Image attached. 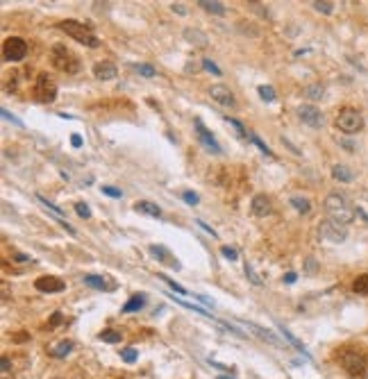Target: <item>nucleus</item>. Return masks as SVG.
I'll list each match as a JSON object with an SVG mask.
<instances>
[{"mask_svg":"<svg viewBox=\"0 0 368 379\" xmlns=\"http://www.w3.org/2000/svg\"><path fill=\"white\" fill-rule=\"evenodd\" d=\"M323 207H325L327 218L336 220V223H341V225H350L355 220V216H357V211L350 204V200L346 195H341V193H330L325 198V202H323Z\"/></svg>","mask_w":368,"mask_h":379,"instance_id":"nucleus-1","label":"nucleus"},{"mask_svg":"<svg viewBox=\"0 0 368 379\" xmlns=\"http://www.w3.org/2000/svg\"><path fill=\"white\" fill-rule=\"evenodd\" d=\"M57 27L62 30V32L69 34L71 39L84 43V46H89V48H98V46H100V39L93 34L91 25H84V23H80V21H73V18H69V21L57 23Z\"/></svg>","mask_w":368,"mask_h":379,"instance_id":"nucleus-2","label":"nucleus"},{"mask_svg":"<svg viewBox=\"0 0 368 379\" xmlns=\"http://www.w3.org/2000/svg\"><path fill=\"white\" fill-rule=\"evenodd\" d=\"M334 125L341 129L343 134H357L359 129L364 127V116L355 107H343V109H339V114H336Z\"/></svg>","mask_w":368,"mask_h":379,"instance_id":"nucleus-3","label":"nucleus"},{"mask_svg":"<svg viewBox=\"0 0 368 379\" xmlns=\"http://www.w3.org/2000/svg\"><path fill=\"white\" fill-rule=\"evenodd\" d=\"M50 62H53L55 68L64 70V73H77V70H80V62H77V57H73V55L69 53V48L62 46V43L53 46V50H50Z\"/></svg>","mask_w":368,"mask_h":379,"instance_id":"nucleus-4","label":"nucleus"},{"mask_svg":"<svg viewBox=\"0 0 368 379\" xmlns=\"http://www.w3.org/2000/svg\"><path fill=\"white\" fill-rule=\"evenodd\" d=\"M318 234H320V239H325L327 243H343V241L348 239V230H346V225H341V223H336V220H330V218H325V220H320V225H318Z\"/></svg>","mask_w":368,"mask_h":379,"instance_id":"nucleus-5","label":"nucleus"},{"mask_svg":"<svg viewBox=\"0 0 368 379\" xmlns=\"http://www.w3.org/2000/svg\"><path fill=\"white\" fill-rule=\"evenodd\" d=\"M34 98L39 102H53L57 98V82L48 73H39V77L34 80Z\"/></svg>","mask_w":368,"mask_h":379,"instance_id":"nucleus-6","label":"nucleus"},{"mask_svg":"<svg viewBox=\"0 0 368 379\" xmlns=\"http://www.w3.org/2000/svg\"><path fill=\"white\" fill-rule=\"evenodd\" d=\"M341 366L350 377H362L366 373V359L362 352H355V350H348L341 354Z\"/></svg>","mask_w":368,"mask_h":379,"instance_id":"nucleus-7","label":"nucleus"},{"mask_svg":"<svg viewBox=\"0 0 368 379\" xmlns=\"http://www.w3.org/2000/svg\"><path fill=\"white\" fill-rule=\"evenodd\" d=\"M25 55H27L25 39L9 37L5 43H2V57H5L7 62H21V59H25Z\"/></svg>","mask_w":368,"mask_h":379,"instance_id":"nucleus-8","label":"nucleus"},{"mask_svg":"<svg viewBox=\"0 0 368 379\" xmlns=\"http://www.w3.org/2000/svg\"><path fill=\"white\" fill-rule=\"evenodd\" d=\"M298 116H300V121L307 123L309 127H323V125H325V116H323V112H320L318 107H314V105H300Z\"/></svg>","mask_w":368,"mask_h":379,"instance_id":"nucleus-9","label":"nucleus"},{"mask_svg":"<svg viewBox=\"0 0 368 379\" xmlns=\"http://www.w3.org/2000/svg\"><path fill=\"white\" fill-rule=\"evenodd\" d=\"M196 132H198V141L207 148V152H212V155H223L221 145L216 143V139L212 136V132L203 125V121H196Z\"/></svg>","mask_w":368,"mask_h":379,"instance_id":"nucleus-10","label":"nucleus"},{"mask_svg":"<svg viewBox=\"0 0 368 379\" xmlns=\"http://www.w3.org/2000/svg\"><path fill=\"white\" fill-rule=\"evenodd\" d=\"M209 96H212V100H216L219 105H223V107H229V109L236 107L234 93H232L227 86H223V84H214L212 89H209Z\"/></svg>","mask_w":368,"mask_h":379,"instance_id":"nucleus-11","label":"nucleus"},{"mask_svg":"<svg viewBox=\"0 0 368 379\" xmlns=\"http://www.w3.org/2000/svg\"><path fill=\"white\" fill-rule=\"evenodd\" d=\"M34 286H37V291H41V293H62V291L66 289L64 279L53 277V275H43V277H39L37 282H34Z\"/></svg>","mask_w":368,"mask_h":379,"instance_id":"nucleus-12","label":"nucleus"},{"mask_svg":"<svg viewBox=\"0 0 368 379\" xmlns=\"http://www.w3.org/2000/svg\"><path fill=\"white\" fill-rule=\"evenodd\" d=\"M250 209H252V214L259 216V218H266V216L273 214V202L268 195H264V193H257L255 198H252L250 202Z\"/></svg>","mask_w":368,"mask_h":379,"instance_id":"nucleus-13","label":"nucleus"},{"mask_svg":"<svg viewBox=\"0 0 368 379\" xmlns=\"http://www.w3.org/2000/svg\"><path fill=\"white\" fill-rule=\"evenodd\" d=\"M150 252L157 256V261L159 263H164V266H168V268H173V270H180V261L175 259V254H171V252L166 250L164 246H150Z\"/></svg>","mask_w":368,"mask_h":379,"instance_id":"nucleus-14","label":"nucleus"},{"mask_svg":"<svg viewBox=\"0 0 368 379\" xmlns=\"http://www.w3.org/2000/svg\"><path fill=\"white\" fill-rule=\"evenodd\" d=\"M93 75H96V80L109 82V80H116L118 68L112 64V62H98V64L93 66Z\"/></svg>","mask_w":368,"mask_h":379,"instance_id":"nucleus-15","label":"nucleus"},{"mask_svg":"<svg viewBox=\"0 0 368 379\" xmlns=\"http://www.w3.org/2000/svg\"><path fill=\"white\" fill-rule=\"evenodd\" d=\"M134 209H137L139 214L152 216V218H161V209L157 207L155 202H148V200H137V202H134Z\"/></svg>","mask_w":368,"mask_h":379,"instance_id":"nucleus-16","label":"nucleus"},{"mask_svg":"<svg viewBox=\"0 0 368 379\" xmlns=\"http://www.w3.org/2000/svg\"><path fill=\"white\" fill-rule=\"evenodd\" d=\"M48 352H50V357H55V359H66L71 352H73V343L71 341H59V343H55V345L50 347Z\"/></svg>","mask_w":368,"mask_h":379,"instance_id":"nucleus-17","label":"nucleus"},{"mask_svg":"<svg viewBox=\"0 0 368 379\" xmlns=\"http://www.w3.org/2000/svg\"><path fill=\"white\" fill-rule=\"evenodd\" d=\"M84 284L91 286V289H98V291H112L114 289V284H107L105 277H100V275H84Z\"/></svg>","mask_w":368,"mask_h":379,"instance_id":"nucleus-18","label":"nucleus"},{"mask_svg":"<svg viewBox=\"0 0 368 379\" xmlns=\"http://www.w3.org/2000/svg\"><path fill=\"white\" fill-rule=\"evenodd\" d=\"M184 39H187V41H191V43H196L198 48H205V46L209 43L207 34H203L200 30H191V27H189V30H184Z\"/></svg>","mask_w":368,"mask_h":379,"instance_id":"nucleus-19","label":"nucleus"},{"mask_svg":"<svg viewBox=\"0 0 368 379\" xmlns=\"http://www.w3.org/2000/svg\"><path fill=\"white\" fill-rule=\"evenodd\" d=\"M332 177H334L336 182H352V180H355V173H352L348 166L336 164L334 168H332Z\"/></svg>","mask_w":368,"mask_h":379,"instance_id":"nucleus-20","label":"nucleus"},{"mask_svg":"<svg viewBox=\"0 0 368 379\" xmlns=\"http://www.w3.org/2000/svg\"><path fill=\"white\" fill-rule=\"evenodd\" d=\"M146 307V295H132V298L123 305V314H132V311H139Z\"/></svg>","mask_w":368,"mask_h":379,"instance_id":"nucleus-21","label":"nucleus"},{"mask_svg":"<svg viewBox=\"0 0 368 379\" xmlns=\"http://www.w3.org/2000/svg\"><path fill=\"white\" fill-rule=\"evenodd\" d=\"M352 291L359 293V295H368V272L355 277V282H352Z\"/></svg>","mask_w":368,"mask_h":379,"instance_id":"nucleus-22","label":"nucleus"},{"mask_svg":"<svg viewBox=\"0 0 368 379\" xmlns=\"http://www.w3.org/2000/svg\"><path fill=\"white\" fill-rule=\"evenodd\" d=\"M289 202H291V207H295V211H300V214H309L311 211V202L307 198H302V195H294Z\"/></svg>","mask_w":368,"mask_h":379,"instance_id":"nucleus-23","label":"nucleus"},{"mask_svg":"<svg viewBox=\"0 0 368 379\" xmlns=\"http://www.w3.org/2000/svg\"><path fill=\"white\" fill-rule=\"evenodd\" d=\"M98 338H100V341H105V343H121L123 334H121V331H116V329H102L100 334H98Z\"/></svg>","mask_w":368,"mask_h":379,"instance_id":"nucleus-24","label":"nucleus"},{"mask_svg":"<svg viewBox=\"0 0 368 379\" xmlns=\"http://www.w3.org/2000/svg\"><path fill=\"white\" fill-rule=\"evenodd\" d=\"M198 5L203 7L205 11H212V14H225V5H223V2H209V0H200Z\"/></svg>","mask_w":368,"mask_h":379,"instance_id":"nucleus-25","label":"nucleus"},{"mask_svg":"<svg viewBox=\"0 0 368 379\" xmlns=\"http://www.w3.org/2000/svg\"><path fill=\"white\" fill-rule=\"evenodd\" d=\"M304 96L311 98V100H323V96H325V89H323L320 84H311V86H307V89H304Z\"/></svg>","mask_w":368,"mask_h":379,"instance_id":"nucleus-26","label":"nucleus"},{"mask_svg":"<svg viewBox=\"0 0 368 379\" xmlns=\"http://www.w3.org/2000/svg\"><path fill=\"white\" fill-rule=\"evenodd\" d=\"M259 96H262V100L273 102V100H275V89H273V86H268V84H262V86H259Z\"/></svg>","mask_w":368,"mask_h":379,"instance_id":"nucleus-27","label":"nucleus"},{"mask_svg":"<svg viewBox=\"0 0 368 379\" xmlns=\"http://www.w3.org/2000/svg\"><path fill=\"white\" fill-rule=\"evenodd\" d=\"M314 9L316 11H323V14H332V11H334V2H327V0H316Z\"/></svg>","mask_w":368,"mask_h":379,"instance_id":"nucleus-28","label":"nucleus"},{"mask_svg":"<svg viewBox=\"0 0 368 379\" xmlns=\"http://www.w3.org/2000/svg\"><path fill=\"white\" fill-rule=\"evenodd\" d=\"M121 357L125 363H134L137 359H139V352L134 350V347H125V350H121Z\"/></svg>","mask_w":368,"mask_h":379,"instance_id":"nucleus-29","label":"nucleus"},{"mask_svg":"<svg viewBox=\"0 0 368 379\" xmlns=\"http://www.w3.org/2000/svg\"><path fill=\"white\" fill-rule=\"evenodd\" d=\"M245 275H248V279H250L252 284H255V286H262V277H259V275H257L255 270H252V266L248 261H245Z\"/></svg>","mask_w":368,"mask_h":379,"instance_id":"nucleus-30","label":"nucleus"},{"mask_svg":"<svg viewBox=\"0 0 368 379\" xmlns=\"http://www.w3.org/2000/svg\"><path fill=\"white\" fill-rule=\"evenodd\" d=\"M248 139H250V141H252V143H255V145H257V148L262 150L264 155H273V152H271V148H268V145H266V143H264V141H262V139H259V136H257V134H250V136H248Z\"/></svg>","mask_w":368,"mask_h":379,"instance_id":"nucleus-31","label":"nucleus"},{"mask_svg":"<svg viewBox=\"0 0 368 379\" xmlns=\"http://www.w3.org/2000/svg\"><path fill=\"white\" fill-rule=\"evenodd\" d=\"M223 118H225V121H227L229 125H232V127L236 129V132H239V136H250V134L245 132V127H243V125L239 123V121H234V118H229V116H223Z\"/></svg>","mask_w":368,"mask_h":379,"instance_id":"nucleus-32","label":"nucleus"},{"mask_svg":"<svg viewBox=\"0 0 368 379\" xmlns=\"http://www.w3.org/2000/svg\"><path fill=\"white\" fill-rule=\"evenodd\" d=\"M159 279H164V282L168 284V286H171V289L175 291V293H182V295L187 293V289H184V286H180V284H175V279H168L166 275H159Z\"/></svg>","mask_w":368,"mask_h":379,"instance_id":"nucleus-33","label":"nucleus"},{"mask_svg":"<svg viewBox=\"0 0 368 379\" xmlns=\"http://www.w3.org/2000/svg\"><path fill=\"white\" fill-rule=\"evenodd\" d=\"M137 70H139L144 77H155V75H157V70L152 68L150 64H139V66H137Z\"/></svg>","mask_w":368,"mask_h":379,"instance_id":"nucleus-34","label":"nucleus"},{"mask_svg":"<svg viewBox=\"0 0 368 379\" xmlns=\"http://www.w3.org/2000/svg\"><path fill=\"white\" fill-rule=\"evenodd\" d=\"M75 211H77V216H80V218H91V209L86 207L84 202H77V204H75Z\"/></svg>","mask_w":368,"mask_h":379,"instance_id":"nucleus-35","label":"nucleus"},{"mask_svg":"<svg viewBox=\"0 0 368 379\" xmlns=\"http://www.w3.org/2000/svg\"><path fill=\"white\" fill-rule=\"evenodd\" d=\"M173 300H175L177 305L187 307V309H193V311H198V314H200V316H207V311H205V309H200V307H196V305H191V302H184V300H180V298H173ZM207 318H209V316H207Z\"/></svg>","mask_w":368,"mask_h":379,"instance_id":"nucleus-36","label":"nucleus"},{"mask_svg":"<svg viewBox=\"0 0 368 379\" xmlns=\"http://www.w3.org/2000/svg\"><path fill=\"white\" fill-rule=\"evenodd\" d=\"M37 198H39V202H41V204H46V207H48V209H50V211H55V214H57V216H64V211H62V209H59V207H57V204H53V202H48V200L43 198V195H37Z\"/></svg>","mask_w":368,"mask_h":379,"instance_id":"nucleus-37","label":"nucleus"},{"mask_svg":"<svg viewBox=\"0 0 368 379\" xmlns=\"http://www.w3.org/2000/svg\"><path fill=\"white\" fill-rule=\"evenodd\" d=\"M221 252H223V256H227L229 261H236V259H239V252H236L234 248H227V246H223V248H221Z\"/></svg>","mask_w":368,"mask_h":379,"instance_id":"nucleus-38","label":"nucleus"},{"mask_svg":"<svg viewBox=\"0 0 368 379\" xmlns=\"http://www.w3.org/2000/svg\"><path fill=\"white\" fill-rule=\"evenodd\" d=\"M102 193H105V195H109V198H121V195H123V191H121V189H116V187H102Z\"/></svg>","mask_w":368,"mask_h":379,"instance_id":"nucleus-39","label":"nucleus"},{"mask_svg":"<svg viewBox=\"0 0 368 379\" xmlns=\"http://www.w3.org/2000/svg\"><path fill=\"white\" fill-rule=\"evenodd\" d=\"M182 200H184L187 204H198V202H200V198H198L196 193H191V191H184V193H182Z\"/></svg>","mask_w":368,"mask_h":379,"instance_id":"nucleus-40","label":"nucleus"},{"mask_svg":"<svg viewBox=\"0 0 368 379\" xmlns=\"http://www.w3.org/2000/svg\"><path fill=\"white\" fill-rule=\"evenodd\" d=\"M203 68H207L209 73H214V75H221V68L214 64L212 59H203Z\"/></svg>","mask_w":368,"mask_h":379,"instance_id":"nucleus-41","label":"nucleus"},{"mask_svg":"<svg viewBox=\"0 0 368 379\" xmlns=\"http://www.w3.org/2000/svg\"><path fill=\"white\" fill-rule=\"evenodd\" d=\"M62 320H64V316L59 314V311H55V314H53V318H50V322H48V327H50V329H53V327L62 325Z\"/></svg>","mask_w":368,"mask_h":379,"instance_id":"nucleus-42","label":"nucleus"},{"mask_svg":"<svg viewBox=\"0 0 368 379\" xmlns=\"http://www.w3.org/2000/svg\"><path fill=\"white\" fill-rule=\"evenodd\" d=\"M2 116H5V118H7V121H11V123H16V125H23V123H21V121H18V118H16V116H14V114H9V112H7V109H2Z\"/></svg>","mask_w":368,"mask_h":379,"instance_id":"nucleus-43","label":"nucleus"},{"mask_svg":"<svg viewBox=\"0 0 368 379\" xmlns=\"http://www.w3.org/2000/svg\"><path fill=\"white\" fill-rule=\"evenodd\" d=\"M27 338H30V334H25V331H18L16 336H14V341H16V343H23V341H27Z\"/></svg>","mask_w":368,"mask_h":379,"instance_id":"nucleus-44","label":"nucleus"},{"mask_svg":"<svg viewBox=\"0 0 368 379\" xmlns=\"http://www.w3.org/2000/svg\"><path fill=\"white\" fill-rule=\"evenodd\" d=\"M295 279H298V275H295V272H287V275H284V282H287V284H294Z\"/></svg>","mask_w":368,"mask_h":379,"instance_id":"nucleus-45","label":"nucleus"},{"mask_svg":"<svg viewBox=\"0 0 368 379\" xmlns=\"http://www.w3.org/2000/svg\"><path fill=\"white\" fill-rule=\"evenodd\" d=\"M14 259H16V261H21V263H27V261H32V259H30V256H27V254H21V252H18V254H14Z\"/></svg>","mask_w":368,"mask_h":379,"instance_id":"nucleus-46","label":"nucleus"},{"mask_svg":"<svg viewBox=\"0 0 368 379\" xmlns=\"http://www.w3.org/2000/svg\"><path fill=\"white\" fill-rule=\"evenodd\" d=\"M71 143H73V148H80V145H82V139L77 136V134H73V136H71Z\"/></svg>","mask_w":368,"mask_h":379,"instance_id":"nucleus-47","label":"nucleus"},{"mask_svg":"<svg viewBox=\"0 0 368 379\" xmlns=\"http://www.w3.org/2000/svg\"><path fill=\"white\" fill-rule=\"evenodd\" d=\"M198 225H200V227H203V230H205V232H209V234H212V236H216V232H214V230H212V227H209V225H205V223H203V220H198Z\"/></svg>","mask_w":368,"mask_h":379,"instance_id":"nucleus-48","label":"nucleus"},{"mask_svg":"<svg viewBox=\"0 0 368 379\" xmlns=\"http://www.w3.org/2000/svg\"><path fill=\"white\" fill-rule=\"evenodd\" d=\"M171 7H173V11H177V14H187L184 5H180V2H177V5H171Z\"/></svg>","mask_w":368,"mask_h":379,"instance_id":"nucleus-49","label":"nucleus"},{"mask_svg":"<svg viewBox=\"0 0 368 379\" xmlns=\"http://www.w3.org/2000/svg\"><path fill=\"white\" fill-rule=\"evenodd\" d=\"M2 373H9V359L2 357Z\"/></svg>","mask_w":368,"mask_h":379,"instance_id":"nucleus-50","label":"nucleus"},{"mask_svg":"<svg viewBox=\"0 0 368 379\" xmlns=\"http://www.w3.org/2000/svg\"><path fill=\"white\" fill-rule=\"evenodd\" d=\"M307 270H309V272H314V270H316V263H314V259H307Z\"/></svg>","mask_w":368,"mask_h":379,"instance_id":"nucleus-51","label":"nucleus"},{"mask_svg":"<svg viewBox=\"0 0 368 379\" xmlns=\"http://www.w3.org/2000/svg\"><path fill=\"white\" fill-rule=\"evenodd\" d=\"M362 218H364V220H368V214H364V211H362Z\"/></svg>","mask_w":368,"mask_h":379,"instance_id":"nucleus-52","label":"nucleus"},{"mask_svg":"<svg viewBox=\"0 0 368 379\" xmlns=\"http://www.w3.org/2000/svg\"><path fill=\"white\" fill-rule=\"evenodd\" d=\"M219 379H229V377H219Z\"/></svg>","mask_w":368,"mask_h":379,"instance_id":"nucleus-53","label":"nucleus"},{"mask_svg":"<svg viewBox=\"0 0 368 379\" xmlns=\"http://www.w3.org/2000/svg\"><path fill=\"white\" fill-rule=\"evenodd\" d=\"M57 379H59V377H57Z\"/></svg>","mask_w":368,"mask_h":379,"instance_id":"nucleus-54","label":"nucleus"}]
</instances>
